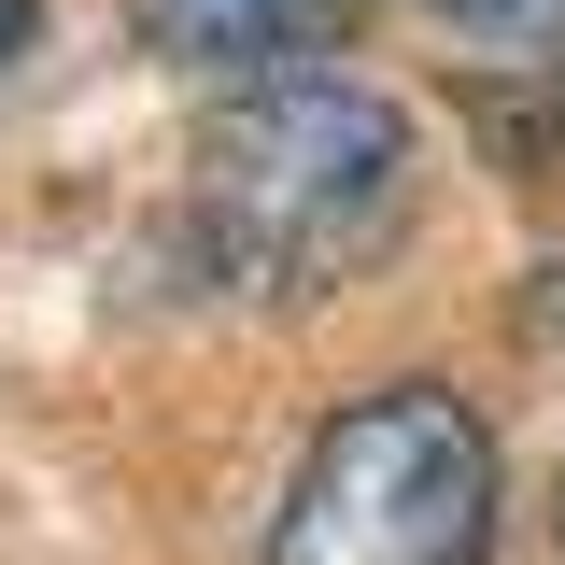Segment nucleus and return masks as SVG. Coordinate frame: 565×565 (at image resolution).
Returning a JSON list of instances; mask_svg holds the SVG:
<instances>
[{
	"instance_id": "nucleus-5",
	"label": "nucleus",
	"mask_w": 565,
	"mask_h": 565,
	"mask_svg": "<svg viewBox=\"0 0 565 565\" xmlns=\"http://www.w3.org/2000/svg\"><path fill=\"white\" fill-rule=\"evenodd\" d=\"M14 57H29V0H0V71H14Z\"/></svg>"
},
{
	"instance_id": "nucleus-4",
	"label": "nucleus",
	"mask_w": 565,
	"mask_h": 565,
	"mask_svg": "<svg viewBox=\"0 0 565 565\" xmlns=\"http://www.w3.org/2000/svg\"><path fill=\"white\" fill-rule=\"evenodd\" d=\"M411 14L467 29V43H494V57H552L565 43V0H411Z\"/></svg>"
},
{
	"instance_id": "nucleus-6",
	"label": "nucleus",
	"mask_w": 565,
	"mask_h": 565,
	"mask_svg": "<svg viewBox=\"0 0 565 565\" xmlns=\"http://www.w3.org/2000/svg\"><path fill=\"white\" fill-rule=\"evenodd\" d=\"M552 523H565V481H552Z\"/></svg>"
},
{
	"instance_id": "nucleus-1",
	"label": "nucleus",
	"mask_w": 565,
	"mask_h": 565,
	"mask_svg": "<svg viewBox=\"0 0 565 565\" xmlns=\"http://www.w3.org/2000/svg\"><path fill=\"white\" fill-rule=\"evenodd\" d=\"M424 184V141L382 85L353 71H297V85H241L199 141V241L269 297L353 282L396 255Z\"/></svg>"
},
{
	"instance_id": "nucleus-3",
	"label": "nucleus",
	"mask_w": 565,
	"mask_h": 565,
	"mask_svg": "<svg viewBox=\"0 0 565 565\" xmlns=\"http://www.w3.org/2000/svg\"><path fill=\"white\" fill-rule=\"evenodd\" d=\"M128 14L170 71H212V85H297L353 43V0H128Z\"/></svg>"
},
{
	"instance_id": "nucleus-2",
	"label": "nucleus",
	"mask_w": 565,
	"mask_h": 565,
	"mask_svg": "<svg viewBox=\"0 0 565 565\" xmlns=\"http://www.w3.org/2000/svg\"><path fill=\"white\" fill-rule=\"evenodd\" d=\"M494 537V438L452 382L340 396V424L297 452L269 565H481Z\"/></svg>"
}]
</instances>
